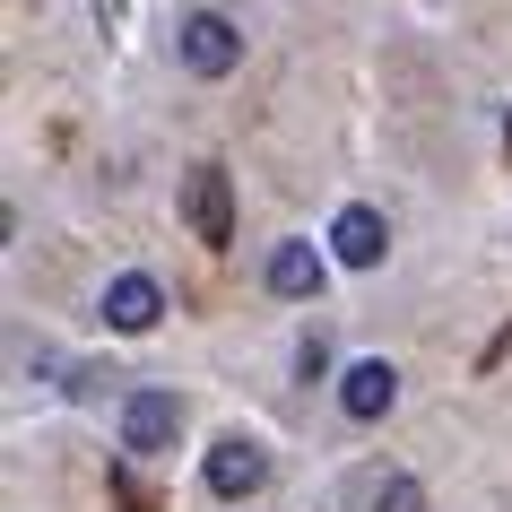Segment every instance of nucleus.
<instances>
[{"label":"nucleus","instance_id":"1","mask_svg":"<svg viewBox=\"0 0 512 512\" xmlns=\"http://www.w3.org/2000/svg\"><path fill=\"white\" fill-rule=\"evenodd\" d=\"M174 53H183L191 79H226V70L243 61V27H235V18H217V9H191L183 27H174Z\"/></svg>","mask_w":512,"mask_h":512},{"label":"nucleus","instance_id":"2","mask_svg":"<svg viewBox=\"0 0 512 512\" xmlns=\"http://www.w3.org/2000/svg\"><path fill=\"white\" fill-rule=\"evenodd\" d=\"M261 486H270V452H261L252 434L209 443V495L217 504H243V495H261Z\"/></svg>","mask_w":512,"mask_h":512},{"label":"nucleus","instance_id":"3","mask_svg":"<svg viewBox=\"0 0 512 512\" xmlns=\"http://www.w3.org/2000/svg\"><path fill=\"white\" fill-rule=\"evenodd\" d=\"M183 217H191V235H200V243H235V191H226V165H191Z\"/></svg>","mask_w":512,"mask_h":512},{"label":"nucleus","instance_id":"4","mask_svg":"<svg viewBox=\"0 0 512 512\" xmlns=\"http://www.w3.org/2000/svg\"><path fill=\"white\" fill-rule=\"evenodd\" d=\"M174 434H183V400L174 391H131L122 400V443L131 452H174Z\"/></svg>","mask_w":512,"mask_h":512},{"label":"nucleus","instance_id":"5","mask_svg":"<svg viewBox=\"0 0 512 512\" xmlns=\"http://www.w3.org/2000/svg\"><path fill=\"white\" fill-rule=\"evenodd\" d=\"M391 400H400V365H382V356H356L348 374H339V408H348L356 426L391 417Z\"/></svg>","mask_w":512,"mask_h":512},{"label":"nucleus","instance_id":"6","mask_svg":"<svg viewBox=\"0 0 512 512\" xmlns=\"http://www.w3.org/2000/svg\"><path fill=\"white\" fill-rule=\"evenodd\" d=\"M157 313H165V287H157V278L122 270V278L105 287V322H113V330H157Z\"/></svg>","mask_w":512,"mask_h":512},{"label":"nucleus","instance_id":"7","mask_svg":"<svg viewBox=\"0 0 512 512\" xmlns=\"http://www.w3.org/2000/svg\"><path fill=\"white\" fill-rule=\"evenodd\" d=\"M330 252H339L348 270H374L382 252H391V226H382L374 209H339V226H330Z\"/></svg>","mask_w":512,"mask_h":512},{"label":"nucleus","instance_id":"8","mask_svg":"<svg viewBox=\"0 0 512 512\" xmlns=\"http://www.w3.org/2000/svg\"><path fill=\"white\" fill-rule=\"evenodd\" d=\"M322 278H330V261L313 252V243H278V252H270V287H278L287 304L322 296Z\"/></svg>","mask_w":512,"mask_h":512},{"label":"nucleus","instance_id":"9","mask_svg":"<svg viewBox=\"0 0 512 512\" xmlns=\"http://www.w3.org/2000/svg\"><path fill=\"white\" fill-rule=\"evenodd\" d=\"M374 512H426V486H417V478H382Z\"/></svg>","mask_w":512,"mask_h":512},{"label":"nucleus","instance_id":"10","mask_svg":"<svg viewBox=\"0 0 512 512\" xmlns=\"http://www.w3.org/2000/svg\"><path fill=\"white\" fill-rule=\"evenodd\" d=\"M504 139H512V113H504Z\"/></svg>","mask_w":512,"mask_h":512}]
</instances>
